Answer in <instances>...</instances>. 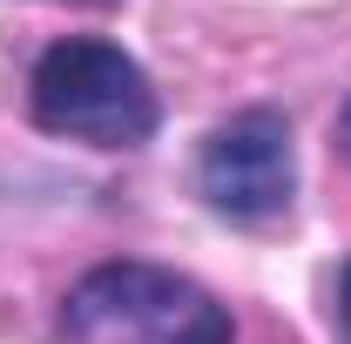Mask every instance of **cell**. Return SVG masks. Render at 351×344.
<instances>
[{
  "label": "cell",
  "mask_w": 351,
  "mask_h": 344,
  "mask_svg": "<svg viewBox=\"0 0 351 344\" xmlns=\"http://www.w3.org/2000/svg\"><path fill=\"white\" fill-rule=\"evenodd\" d=\"M61 344H237V324L169 263H95L61 297Z\"/></svg>",
  "instance_id": "1"
},
{
  "label": "cell",
  "mask_w": 351,
  "mask_h": 344,
  "mask_svg": "<svg viewBox=\"0 0 351 344\" xmlns=\"http://www.w3.org/2000/svg\"><path fill=\"white\" fill-rule=\"evenodd\" d=\"M27 115L47 135H68L88 149H142L162 122V101L135 54L95 34H68L27 75Z\"/></svg>",
  "instance_id": "2"
},
{
  "label": "cell",
  "mask_w": 351,
  "mask_h": 344,
  "mask_svg": "<svg viewBox=\"0 0 351 344\" xmlns=\"http://www.w3.org/2000/svg\"><path fill=\"white\" fill-rule=\"evenodd\" d=\"M196 189L230 223H277L298 196L291 122L277 108H243V115L217 122L203 156H196Z\"/></svg>",
  "instance_id": "3"
},
{
  "label": "cell",
  "mask_w": 351,
  "mask_h": 344,
  "mask_svg": "<svg viewBox=\"0 0 351 344\" xmlns=\"http://www.w3.org/2000/svg\"><path fill=\"white\" fill-rule=\"evenodd\" d=\"M338 331H345V344H351V257H345V270H338Z\"/></svg>",
  "instance_id": "4"
},
{
  "label": "cell",
  "mask_w": 351,
  "mask_h": 344,
  "mask_svg": "<svg viewBox=\"0 0 351 344\" xmlns=\"http://www.w3.org/2000/svg\"><path fill=\"white\" fill-rule=\"evenodd\" d=\"M338 149H345V162H351V101L338 108Z\"/></svg>",
  "instance_id": "5"
},
{
  "label": "cell",
  "mask_w": 351,
  "mask_h": 344,
  "mask_svg": "<svg viewBox=\"0 0 351 344\" xmlns=\"http://www.w3.org/2000/svg\"><path fill=\"white\" fill-rule=\"evenodd\" d=\"M75 7H115V0H75Z\"/></svg>",
  "instance_id": "6"
}]
</instances>
